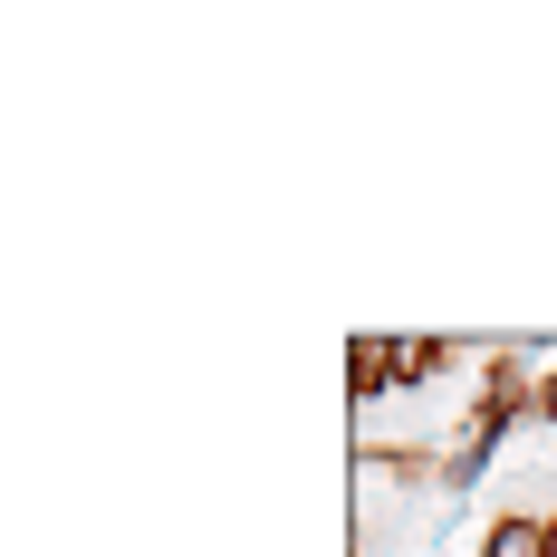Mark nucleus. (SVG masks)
I'll return each instance as SVG.
<instances>
[{"label":"nucleus","instance_id":"nucleus-4","mask_svg":"<svg viewBox=\"0 0 557 557\" xmlns=\"http://www.w3.org/2000/svg\"><path fill=\"white\" fill-rule=\"evenodd\" d=\"M443 366H451V346H443V336H404V385H433Z\"/></svg>","mask_w":557,"mask_h":557},{"label":"nucleus","instance_id":"nucleus-3","mask_svg":"<svg viewBox=\"0 0 557 557\" xmlns=\"http://www.w3.org/2000/svg\"><path fill=\"white\" fill-rule=\"evenodd\" d=\"M481 557H548V519L539 509H500L481 529Z\"/></svg>","mask_w":557,"mask_h":557},{"label":"nucleus","instance_id":"nucleus-2","mask_svg":"<svg viewBox=\"0 0 557 557\" xmlns=\"http://www.w3.org/2000/svg\"><path fill=\"white\" fill-rule=\"evenodd\" d=\"M404 385V336H356L346 346V394L356 404H375V394Z\"/></svg>","mask_w":557,"mask_h":557},{"label":"nucleus","instance_id":"nucleus-5","mask_svg":"<svg viewBox=\"0 0 557 557\" xmlns=\"http://www.w3.org/2000/svg\"><path fill=\"white\" fill-rule=\"evenodd\" d=\"M375 461H385L394 481H423V471H433V451H423V443H375Z\"/></svg>","mask_w":557,"mask_h":557},{"label":"nucleus","instance_id":"nucleus-1","mask_svg":"<svg viewBox=\"0 0 557 557\" xmlns=\"http://www.w3.org/2000/svg\"><path fill=\"white\" fill-rule=\"evenodd\" d=\"M519 413H539V366H529V356H491V366H481V404H471V423H461V443H451V451L491 461Z\"/></svg>","mask_w":557,"mask_h":557},{"label":"nucleus","instance_id":"nucleus-6","mask_svg":"<svg viewBox=\"0 0 557 557\" xmlns=\"http://www.w3.org/2000/svg\"><path fill=\"white\" fill-rule=\"evenodd\" d=\"M539 423H557V366L539 375Z\"/></svg>","mask_w":557,"mask_h":557},{"label":"nucleus","instance_id":"nucleus-7","mask_svg":"<svg viewBox=\"0 0 557 557\" xmlns=\"http://www.w3.org/2000/svg\"><path fill=\"white\" fill-rule=\"evenodd\" d=\"M548 557H557V509H548Z\"/></svg>","mask_w":557,"mask_h":557}]
</instances>
